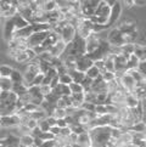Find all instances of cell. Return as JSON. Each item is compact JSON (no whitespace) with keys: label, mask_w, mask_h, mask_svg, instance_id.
<instances>
[{"label":"cell","mask_w":146,"mask_h":147,"mask_svg":"<svg viewBox=\"0 0 146 147\" xmlns=\"http://www.w3.org/2000/svg\"><path fill=\"white\" fill-rule=\"evenodd\" d=\"M74 28H76V33L77 35H79L80 38L83 39H87L93 32H91V28H93V23L90 22L89 18H85L83 17L82 15L77 18L76 23H74Z\"/></svg>","instance_id":"cell-1"},{"label":"cell","mask_w":146,"mask_h":147,"mask_svg":"<svg viewBox=\"0 0 146 147\" xmlns=\"http://www.w3.org/2000/svg\"><path fill=\"white\" fill-rule=\"evenodd\" d=\"M110 51H111V46L107 43V40L100 39V43H99V46L96 48V50H94L91 54H87V55L93 62H95L99 60H105L108 55H111Z\"/></svg>","instance_id":"cell-2"},{"label":"cell","mask_w":146,"mask_h":147,"mask_svg":"<svg viewBox=\"0 0 146 147\" xmlns=\"http://www.w3.org/2000/svg\"><path fill=\"white\" fill-rule=\"evenodd\" d=\"M99 5V0H88V1H79L80 15L85 18H90L94 16V12Z\"/></svg>","instance_id":"cell-3"},{"label":"cell","mask_w":146,"mask_h":147,"mask_svg":"<svg viewBox=\"0 0 146 147\" xmlns=\"http://www.w3.org/2000/svg\"><path fill=\"white\" fill-rule=\"evenodd\" d=\"M49 32H40V33H33L32 35L27 39V46L29 49H34L36 46H40L46 39Z\"/></svg>","instance_id":"cell-4"},{"label":"cell","mask_w":146,"mask_h":147,"mask_svg":"<svg viewBox=\"0 0 146 147\" xmlns=\"http://www.w3.org/2000/svg\"><path fill=\"white\" fill-rule=\"evenodd\" d=\"M106 40H107V43L110 44V46H116V48H119V46L124 45L123 34L119 32L118 28H113L111 32H110Z\"/></svg>","instance_id":"cell-5"},{"label":"cell","mask_w":146,"mask_h":147,"mask_svg":"<svg viewBox=\"0 0 146 147\" xmlns=\"http://www.w3.org/2000/svg\"><path fill=\"white\" fill-rule=\"evenodd\" d=\"M76 34L77 33H76L74 26H72L71 23H67L65 27H62V30L60 33V38H61V40L64 41L65 44H68V43H71L73 39H74Z\"/></svg>","instance_id":"cell-6"},{"label":"cell","mask_w":146,"mask_h":147,"mask_svg":"<svg viewBox=\"0 0 146 147\" xmlns=\"http://www.w3.org/2000/svg\"><path fill=\"white\" fill-rule=\"evenodd\" d=\"M94 65V62L88 57V55H83L80 56L79 59H77L76 62H74V68L77 71H79V72H83V73H85L89 68Z\"/></svg>","instance_id":"cell-7"},{"label":"cell","mask_w":146,"mask_h":147,"mask_svg":"<svg viewBox=\"0 0 146 147\" xmlns=\"http://www.w3.org/2000/svg\"><path fill=\"white\" fill-rule=\"evenodd\" d=\"M0 125L1 128H14L20 125V118L17 114H11V115H3L0 118Z\"/></svg>","instance_id":"cell-8"},{"label":"cell","mask_w":146,"mask_h":147,"mask_svg":"<svg viewBox=\"0 0 146 147\" xmlns=\"http://www.w3.org/2000/svg\"><path fill=\"white\" fill-rule=\"evenodd\" d=\"M122 13V4L121 1H116V4L111 7V12H110V16H108V22H107V27L112 26L117 22V20L119 18Z\"/></svg>","instance_id":"cell-9"},{"label":"cell","mask_w":146,"mask_h":147,"mask_svg":"<svg viewBox=\"0 0 146 147\" xmlns=\"http://www.w3.org/2000/svg\"><path fill=\"white\" fill-rule=\"evenodd\" d=\"M84 40H85V52L87 54H91L94 50H96V48L99 46V43H100V38L97 36V34H94V33H91Z\"/></svg>","instance_id":"cell-10"},{"label":"cell","mask_w":146,"mask_h":147,"mask_svg":"<svg viewBox=\"0 0 146 147\" xmlns=\"http://www.w3.org/2000/svg\"><path fill=\"white\" fill-rule=\"evenodd\" d=\"M90 91L94 92L95 95L101 94V92H107V83L102 80L101 76L99 78H96L95 80H93V84L90 86Z\"/></svg>","instance_id":"cell-11"},{"label":"cell","mask_w":146,"mask_h":147,"mask_svg":"<svg viewBox=\"0 0 146 147\" xmlns=\"http://www.w3.org/2000/svg\"><path fill=\"white\" fill-rule=\"evenodd\" d=\"M36 57V55L34 54V51L32 49H26L23 51H21L18 56L15 59V61L18 62V63H26V62H29V61H33Z\"/></svg>","instance_id":"cell-12"},{"label":"cell","mask_w":146,"mask_h":147,"mask_svg":"<svg viewBox=\"0 0 146 147\" xmlns=\"http://www.w3.org/2000/svg\"><path fill=\"white\" fill-rule=\"evenodd\" d=\"M15 32H16V29H15V26L12 23L11 18H6L5 20V24H4V39L9 43L12 39Z\"/></svg>","instance_id":"cell-13"},{"label":"cell","mask_w":146,"mask_h":147,"mask_svg":"<svg viewBox=\"0 0 146 147\" xmlns=\"http://www.w3.org/2000/svg\"><path fill=\"white\" fill-rule=\"evenodd\" d=\"M33 34V29H32V26H27L22 29H18L14 33L12 39H23V40H27L30 35Z\"/></svg>","instance_id":"cell-14"},{"label":"cell","mask_w":146,"mask_h":147,"mask_svg":"<svg viewBox=\"0 0 146 147\" xmlns=\"http://www.w3.org/2000/svg\"><path fill=\"white\" fill-rule=\"evenodd\" d=\"M65 48H66V44L62 40H60V41H57L54 46H51L48 52L51 56H54V57H60L62 54H64Z\"/></svg>","instance_id":"cell-15"},{"label":"cell","mask_w":146,"mask_h":147,"mask_svg":"<svg viewBox=\"0 0 146 147\" xmlns=\"http://www.w3.org/2000/svg\"><path fill=\"white\" fill-rule=\"evenodd\" d=\"M11 18V21H12V23H14V26H15V29L16 30H18V29H22V28H24V27H27V26H29V23L26 21L21 15L17 12V13H15L12 17H10Z\"/></svg>","instance_id":"cell-16"},{"label":"cell","mask_w":146,"mask_h":147,"mask_svg":"<svg viewBox=\"0 0 146 147\" xmlns=\"http://www.w3.org/2000/svg\"><path fill=\"white\" fill-rule=\"evenodd\" d=\"M11 91L16 95L18 98L21 97V96H23L24 94H27V91H28V88L24 85L23 83H14L12 84V89H11Z\"/></svg>","instance_id":"cell-17"},{"label":"cell","mask_w":146,"mask_h":147,"mask_svg":"<svg viewBox=\"0 0 146 147\" xmlns=\"http://www.w3.org/2000/svg\"><path fill=\"white\" fill-rule=\"evenodd\" d=\"M67 74L71 77L72 83H77V84H80L83 82V79L85 78V73L79 72V71H77V69H70V71H67Z\"/></svg>","instance_id":"cell-18"},{"label":"cell","mask_w":146,"mask_h":147,"mask_svg":"<svg viewBox=\"0 0 146 147\" xmlns=\"http://www.w3.org/2000/svg\"><path fill=\"white\" fill-rule=\"evenodd\" d=\"M32 29L33 33H40V32H50L51 30V24L46 23V22H36L32 23Z\"/></svg>","instance_id":"cell-19"},{"label":"cell","mask_w":146,"mask_h":147,"mask_svg":"<svg viewBox=\"0 0 146 147\" xmlns=\"http://www.w3.org/2000/svg\"><path fill=\"white\" fill-rule=\"evenodd\" d=\"M118 30L122 34H128V33L135 32L138 29H137V24L134 22H123L121 26H118Z\"/></svg>","instance_id":"cell-20"},{"label":"cell","mask_w":146,"mask_h":147,"mask_svg":"<svg viewBox=\"0 0 146 147\" xmlns=\"http://www.w3.org/2000/svg\"><path fill=\"white\" fill-rule=\"evenodd\" d=\"M133 55L137 57V59L139 61H145L146 60V51H145V46L144 45H139L135 43L134 44V52H133Z\"/></svg>","instance_id":"cell-21"},{"label":"cell","mask_w":146,"mask_h":147,"mask_svg":"<svg viewBox=\"0 0 146 147\" xmlns=\"http://www.w3.org/2000/svg\"><path fill=\"white\" fill-rule=\"evenodd\" d=\"M77 145H79L80 147H89L91 145V141H90V136L88 133H82L80 135H78L77 138Z\"/></svg>","instance_id":"cell-22"},{"label":"cell","mask_w":146,"mask_h":147,"mask_svg":"<svg viewBox=\"0 0 146 147\" xmlns=\"http://www.w3.org/2000/svg\"><path fill=\"white\" fill-rule=\"evenodd\" d=\"M12 82L10 78H0V90L1 91H11Z\"/></svg>","instance_id":"cell-23"},{"label":"cell","mask_w":146,"mask_h":147,"mask_svg":"<svg viewBox=\"0 0 146 147\" xmlns=\"http://www.w3.org/2000/svg\"><path fill=\"white\" fill-rule=\"evenodd\" d=\"M139 60L135 57L134 55H130L127 60V72L128 71H132V69H137V67L139 65Z\"/></svg>","instance_id":"cell-24"},{"label":"cell","mask_w":146,"mask_h":147,"mask_svg":"<svg viewBox=\"0 0 146 147\" xmlns=\"http://www.w3.org/2000/svg\"><path fill=\"white\" fill-rule=\"evenodd\" d=\"M33 141H34V138L30 136V134L22 135L20 138V145L23 147H29V146H33Z\"/></svg>","instance_id":"cell-25"},{"label":"cell","mask_w":146,"mask_h":147,"mask_svg":"<svg viewBox=\"0 0 146 147\" xmlns=\"http://www.w3.org/2000/svg\"><path fill=\"white\" fill-rule=\"evenodd\" d=\"M128 131H130V133H140V134H144L145 133V123L144 122L135 123V124H133L132 127L128 129Z\"/></svg>","instance_id":"cell-26"},{"label":"cell","mask_w":146,"mask_h":147,"mask_svg":"<svg viewBox=\"0 0 146 147\" xmlns=\"http://www.w3.org/2000/svg\"><path fill=\"white\" fill-rule=\"evenodd\" d=\"M101 76V73L97 71V68H95L94 66H91L89 69H88L87 72H85V77L87 78H89V79H91V80H95L96 78H99Z\"/></svg>","instance_id":"cell-27"},{"label":"cell","mask_w":146,"mask_h":147,"mask_svg":"<svg viewBox=\"0 0 146 147\" xmlns=\"http://www.w3.org/2000/svg\"><path fill=\"white\" fill-rule=\"evenodd\" d=\"M103 63H105V71L114 73V63H113V56L112 55H108L106 59L103 60Z\"/></svg>","instance_id":"cell-28"},{"label":"cell","mask_w":146,"mask_h":147,"mask_svg":"<svg viewBox=\"0 0 146 147\" xmlns=\"http://www.w3.org/2000/svg\"><path fill=\"white\" fill-rule=\"evenodd\" d=\"M128 74L130 76L134 79V82H135V84L137 83H141V82H145V77L143 76V74H140V73L137 71V69H132V71H128L127 72Z\"/></svg>","instance_id":"cell-29"},{"label":"cell","mask_w":146,"mask_h":147,"mask_svg":"<svg viewBox=\"0 0 146 147\" xmlns=\"http://www.w3.org/2000/svg\"><path fill=\"white\" fill-rule=\"evenodd\" d=\"M12 71H14V68L10 66H6V65L0 66V78H10Z\"/></svg>","instance_id":"cell-30"},{"label":"cell","mask_w":146,"mask_h":147,"mask_svg":"<svg viewBox=\"0 0 146 147\" xmlns=\"http://www.w3.org/2000/svg\"><path fill=\"white\" fill-rule=\"evenodd\" d=\"M10 79H11L12 84L14 83H23V74L20 73V71L17 69H14L11 76H10Z\"/></svg>","instance_id":"cell-31"},{"label":"cell","mask_w":146,"mask_h":147,"mask_svg":"<svg viewBox=\"0 0 146 147\" xmlns=\"http://www.w3.org/2000/svg\"><path fill=\"white\" fill-rule=\"evenodd\" d=\"M29 118H32V119H34V120H36V122H38V120L45 119V118H46V114L39 108V109H36V111L29 113Z\"/></svg>","instance_id":"cell-32"},{"label":"cell","mask_w":146,"mask_h":147,"mask_svg":"<svg viewBox=\"0 0 146 147\" xmlns=\"http://www.w3.org/2000/svg\"><path fill=\"white\" fill-rule=\"evenodd\" d=\"M38 63V67H39V72L41 73V74H45L46 72H48L50 68H51V66H50V63L49 62H46V61H43V60H40L39 59V61L36 62Z\"/></svg>","instance_id":"cell-33"},{"label":"cell","mask_w":146,"mask_h":147,"mask_svg":"<svg viewBox=\"0 0 146 147\" xmlns=\"http://www.w3.org/2000/svg\"><path fill=\"white\" fill-rule=\"evenodd\" d=\"M53 117L55 118V119H65L66 118V109H64V108H55L54 109V112H53Z\"/></svg>","instance_id":"cell-34"},{"label":"cell","mask_w":146,"mask_h":147,"mask_svg":"<svg viewBox=\"0 0 146 147\" xmlns=\"http://www.w3.org/2000/svg\"><path fill=\"white\" fill-rule=\"evenodd\" d=\"M70 90H71V94H80V92H84V89L80 84H77V83H71L70 85Z\"/></svg>","instance_id":"cell-35"},{"label":"cell","mask_w":146,"mask_h":147,"mask_svg":"<svg viewBox=\"0 0 146 147\" xmlns=\"http://www.w3.org/2000/svg\"><path fill=\"white\" fill-rule=\"evenodd\" d=\"M84 102L96 105V95L94 92H91V91L84 92Z\"/></svg>","instance_id":"cell-36"},{"label":"cell","mask_w":146,"mask_h":147,"mask_svg":"<svg viewBox=\"0 0 146 147\" xmlns=\"http://www.w3.org/2000/svg\"><path fill=\"white\" fill-rule=\"evenodd\" d=\"M101 78H102V80L103 82H106V83H110V82H112L116 79V74L112 72H107L105 71L103 73H101Z\"/></svg>","instance_id":"cell-37"},{"label":"cell","mask_w":146,"mask_h":147,"mask_svg":"<svg viewBox=\"0 0 146 147\" xmlns=\"http://www.w3.org/2000/svg\"><path fill=\"white\" fill-rule=\"evenodd\" d=\"M36 123H38V124H36V127H38V128L40 129L41 133H48V131H49L50 127H49V124L46 123V120H45V119L38 120V122H36Z\"/></svg>","instance_id":"cell-38"},{"label":"cell","mask_w":146,"mask_h":147,"mask_svg":"<svg viewBox=\"0 0 146 147\" xmlns=\"http://www.w3.org/2000/svg\"><path fill=\"white\" fill-rule=\"evenodd\" d=\"M72 83V79L68 74H61L59 76V84H62V85H70Z\"/></svg>","instance_id":"cell-39"},{"label":"cell","mask_w":146,"mask_h":147,"mask_svg":"<svg viewBox=\"0 0 146 147\" xmlns=\"http://www.w3.org/2000/svg\"><path fill=\"white\" fill-rule=\"evenodd\" d=\"M91 84H93V80L89 79V78H84L83 79V82L80 83V85L83 86V89H84V92H88V91H90V86H91Z\"/></svg>","instance_id":"cell-40"},{"label":"cell","mask_w":146,"mask_h":147,"mask_svg":"<svg viewBox=\"0 0 146 147\" xmlns=\"http://www.w3.org/2000/svg\"><path fill=\"white\" fill-rule=\"evenodd\" d=\"M43 78H44V74H41V73H39L38 76H35L33 82L30 83V86H40L41 82H43Z\"/></svg>","instance_id":"cell-41"},{"label":"cell","mask_w":146,"mask_h":147,"mask_svg":"<svg viewBox=\"0 0 146 147\" xmlns=\"http://www.w3.org/2000/svg\"><path fill=\"white\" fill-rule=\"evenodd\" d=\"M39 139H41L43 141H49V140H54V139H55V136L48 131V133H40Z\"/></svg>","instance_id":"cell-42"},{"label":"cell","mask_w":146,"mask_h":147,"mask_svg":"<svg viewBox=\"0 0 146 147\" xmlns=\"http://www.w3.org/2000/svg\"><path fill=\"white\" fill-rule=\"evenodd\" d=\"M39 91H40L41 95L45 97L46 95H49V94L51 92V89H50V86H48V85H40V86H39Z\"/></svg>","instance_id":"cell-43"},{"label":"cell","mask_w":146,"mask_h":147,"mask_svg":"<svg viewBox=\"0 0 146 147\" xmlns=\"http://www.w3.org/2000/svg\"><path fill=\"white\" fill-rule=\"evenodd\" d=\"M71 134H72L71 129H70L68 127H66V128H62V129L60 130L59 136H62V138H68V136H70Z\"/></svg>","instance_id":"cell-44"},{"label":"cell","mask_w":146,"mask_h":147,"mask_svg":"<svg viewBox=\"0 0 146 147\" xmlns=\"http://www.w3.org/2000/svg\"><path fill=\"white\" fill-rule=\"evenodd\" d=\"M137 71L140 73V74H143L144 77L146 76V72H145V61H140L139 65L137 67Z\"/></svg>","instance_id":"cell-45"},{"label":"cell","mask_w":146,"mask_h":147,"mask_svg":"<svg viewBox=\"0 0 146 147\" xmlns=\"http://www.w3.org/2000/svg\"><path fill=\"white\" fill-rule=\"evenodd\" d=\"M36 124H38V123H36V120H34V119H32V118H29V119H28V122L26 123L24 125H26V127H27L29 130H33L34 128H36Z\"/></svg>","instance_id":"cell-46"},{"label":"cell","mask_w":146,"mask_h":147,"mask_svg":"<svg viewBox=\"0 0 146 147\" xmlns=\"http://www.w3.org/2000/svg\"><path fill=\"white\" fill-rule=\"evenodd\" d=\"M60 128L59 127H56V125H54V127H50V129H49V133H51V134H53L54 136H55V138H56V136H59V134H60Z\"/></svg>","instance_id":"cell-47"},{"label":"cell","mask_w":146,"mask_h":147,"mask_svg":"<svg viewBox=\"0 0 146 147\" xmlns=\"http://www.w3.org/2000/svg\"><path fill=\"white\" fill-rule=\"evenodd\" d=\"M41 147H56V142H55V139L54 140H49V141H44Z\"/></svg>","instance_id":"cell-48"},{"label":"cell","mask_w":146,"mask_h":147,"mask_svg":"<svg viewBox=\"0 0 146 147\" xmlns=\"http://www.w3.org/2000/svg\"><path fill=\"white\" fill-rule=\"evenodd\" d=\"M46 123L49 124V127H54V125H56V119L53 117V115H49V117L45 118Z\"/></svg>","instance_id":"cell-49"},{"label":"cell","mask_w":146,"mask_h":147,"mask_svg":"<svg viewBox=\"0 0 146 147\" xmlns=\"http://www.w3.org/2000/svg\"><path fill=\"white\" fill-rule=\"evenodd\" d=\"M59 85V76H55L53 79H51V83H50V89H54L55 86Z\"/></svg>","instance_id":"cell-50"},{"label":"cell","mask_w":146,"mask_h":147,"mask_svg":"<svg viewBox=\"0 0 146 147\" xmlns=\"http://www.w3.org/2000/svg\"><path fill=\"white\" fill-rule=\"evenodd\" d=\"M56 127H59L60 129L66 128L67 124H66V122H65V119H56Z\"/></svg>","instance_id":"cell-51"},{"label":"cell","mask_w":146,"mask_h":147,"mask_svg":"<svg viewBox=\"0 0 146 147\" xmlns=\"http://www.w3.org/2000/svg\"><path fill=\"white\" fill-rule=\"evenodd\" d=\"M134 5H135V6H145L146 1H144V0H135Z\"/></svg>","instance_id":"cell-52"},{"label":"cell","mask_w":146,"mask_h":147,"mask_svg":"<svg viewBox=\"0 0 146 147\" xmlns=\"http://www.w3.org/2000/svg\"><path fill=\"white\" fill-rule=\"evenodd\" d=\"M121 4H122V5H126L128 9H130V7L134 6V1H130V0H128V1H123V3H121Z\"/></svg>","instance_id":"cell-53"},{"label":"cell","mask_w":146,"mask_h":147,"mask_svg":"<svg viewBox=\"0 0 146 147\" xmlns=\"http://www.w3.org/2000/svg\"><path fill=\"white\" fill-rule=\"evenodd\" d=\"M64 147H72V145H71V144H68V145H66V146H64Z\"/></svg>","instance_id":"cell-54"},{"label":"cell","mask_w":146,"mask_h":147,"mask_svg":"<svg viewBox=\"0 0 146 147\" xmlns=\"http://www.w3.org/2000/svg\"><path fill=\"white\" fill-rule=\"evenodd\" d=\"M1 18H3V17H1V15H0V23H1Z\"/></svg>","instance_id":"cell-55"},{"label":"cell","mask_w":146,"mask_h":147,"mask_svg":"<svg viewBox=\"0 0 146 147\" xmlns=\"http://www.w3.org/2000/svg\"><path fill=\"white\" fill-rule=\"evenodd\" d=\"M0 94H1V90H0Z\"/></svg>","instance_id":"cell-56"},{"label":"cell","mask_w":146,"mask_h":147,"mask_svg":"<svg viewBox=\"0 0 146 147\" xmlns=\"http://www.w3.org/2000/svg\"><path fill=\"white\" fill-rule=\"evenodd\" d=\"M0 118H1V115H0Z\"/></svg>","instance_id":"cell-57"},{"label":"cell","mask_w":146,"mask_h":147,"mask_svg":"<svg viewBox=\"0 0 146 147\" xmlns=\"http://www.w3.org/2000/svg\"><path fill=\"white\" fill-rule=\"evenodd\" d=\"M0 128H1V125H0Z\"/></svg>","instance_id":"cell-58"}]
</instances>
